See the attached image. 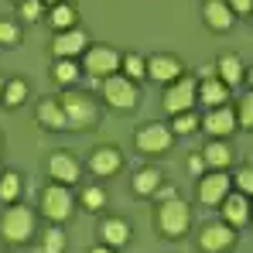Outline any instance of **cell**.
Returning a JSON list of instances; mask_svg holds the SVG:
<instances>
[{
    "instance_id": "83f0119b",
    "label": "cell",
    "mask_w": 253,
    "mask_h": 253,
    "mask_svg": "<svg viewBox=\"0 0 253 253\" xmlns=\"http://www.w3.org/2000/svg\"><path fill=\"white\" fill-rule=\"evenodd\" d=\"M124 69H126V79H130V83L147 76V62H144L140 55H126V58H124Z\"/></svg>"
},
{
    "instance_id": "7402d4cb",
    "label": "cell",
    "mask_w": 253,
    "mask_h": 253,
    "mask_svg": "<svg viewBox=\"0 0 253 253\" xmlns=\"http://www.w3.org/2000/svg\"><path fill=\"white\" fill-rule=\"evenodd\" d=\"M158 188H161V171L144 168V171L133 174V192H137V195H154Z\"/></svg>"
},
{
    "instance_id": "d590c367",
    "label": "cell",
    "mask_w": 253,
    "mask_h": 253,
    "mask_svg": "<svg viewBox=\"0 0 253 253\" xmlns=\"http://www.w3.org/2000/svg\"><path fill=\"white\" fill-rule=\"evenodd\" d=\"M226 3H229L233 14H250L253 10V0H226Z\"/></svg>"
},
{
    "instance_id": "b9f144b4",
    "label": "cell",
    "mask_w": 253,
    "mask_h": 253,
    "mask_svg": "<svg viewBox=\"0 0 253 253\" xmlns=\"http://www.w3.org/2000/svg\"><path fill=\"white\" fill-rule=\"evenodd\" d=\"M0 174H3V171H0Z\"/></svg>"
},
{
    "instance_id": "4dcf8cb0",
    "label": "cell",
    "mask_w": 253,
    "mask_h": 253,
    "mask_svg": "<svg viewBox=\"0 0 253 253\" xmlns=\"http://www.w3.org/2000/svg\"><path fill=\"white\" fill-rule=\"evenodd\" d=\"M17 14H21L24 21H42V14H44V3H42V0H21Z\"/></svg>"
},
{
    "instance_id": "52a82bcc",
    "label": "cell",
    "mask_w": 253,
    "mask_h": 253,
    "mask_svg": "<svg viewBox=\"0 0 253 253\" xmlns=\"http://www.w3.org/2000/svg\"><path fill=\"white\" fill-rule=\"evenodd\" d=\"M195 99H199V85H195L192 76L174 79V83L168 85V92H165V110H168V113H188Z\"/></svg>"
},
{
    "instance_id": "f35d334b",
    "label": "cell",
    "mask_w": 253,
    "mask_h": 253,
    "mask_svg": "<svg viewBox=\"0 0 253 253\" xmlns=\"http://www.w3.org/2000/svg\"><path fill=\"white\" fill-rule=\"evenodd\" d=\"M3 85H7V83H3V79H0V99H3Z\"/></svg>"
},
{
    "instance_id": "7bdbcfd3",
    "label": "cell",
    "mask_w": 253,
    "mask_h": 253,
    "mask_svg": "<svg viewBox=\"0 0 253 253\" xmlns=\"http://www.w3.org/2000/svg\"><path fill=\"white\" fill-rule=\"evenodd\" d=\"M17 3H21V0H17Z\"/></svg>"
},
{
    "instance_id": "60d3db41",
    "label": "cell",
    "mask_w": 253,
    "mask_h": 253,
    "mask_svg": "<svg viewBox=\"0 0 253 253\" xmlns=\"http://www.w3.org/2000/svg\"><path fill=\"white\" fill-rule=\"evenodd\" d=\"M247 79H250V83H253V69H250V76H247Z\"/></svg>"
},
{
    "instance_id": "44dd1931",
    "label": "cell",
    "mask_w": 253,
    "mask_h": 253,
    "mask_svg": "<svg viewBox=\"0 0 253 253\" xmlns=\"http://www.w3.org/2000/svg\"><path fill=\"white\" fill-rule=\"evenodd\" d=\"M215 72H219V79H222L226 85H240L243 76H247V72H243V62H240L236 55H222L219 65H215Z\"/></svg>"
},
{
    "instance_id": "e575fe53",
    "label": "cell",
    "mask_w": 253,
    "mask_h": 253,
    "mask_svg": "<svg viewBox=\"0 0 253 253\" xmlns=\"http://www.w3.org/2000/svg\"><path fill=\"white\" fill-rule=\"evenodd\" d=\"M236 185H240L243 192H253V165H250V168H240V171H236Z\"/></svg>"
},
{
    "instance_id": "ba28073f",
    "label": "cell",
    "mask_w": 253,
    "mask_h": 253,
    "mask_svg": "<svg viewBox=\"0 0 253 253\" xmlns=\"http://www.w3.org/2000/svg\"><path fill=\"white\" fill-rule=\"evenodd\" d=\"M137 147L144 154H165L171 147V130L165 124H147L137 130Z\"/></svg>"
},
{
    "instance_id": "277c9868",
    "label": "cell",
    "mask_w": 253,
    "mask_h": 253,
    "mask_svg": "<svg viewBox=\"0 0 253 253\" xmlns=\"http://www.w3.org/2000/svg\"><path fill=\"white\" fill-rule=\"evenodd\" d=\"M42 212L51 219V222H65V219L72 215V192H69L62 181L48 185V188L42 192Z\"/></svg>"
},
{
    "instance_id": "5b68a950",
    "label": "cell",
    "mask_w": 253,
    "mask_h": 253,
    "mask_svg": "<svg viewBox=\"0 0 253 253\" xmlns=\"http://www.w3.org/2000/svg\"><path fill=\"white\" fill-rule=\"evenodd\" d=\"M103 99L113 110H133L137 106V85L126 76H106L103 79Z\"/></svg>"
},
{
    "instance_id": "30bf717a",
    "label": "cell",
    "mask_w": 253,
    "mask_h": 253,
    "mask_svg": "<svg viewBox=\"0 0 253 253\" xmlns=\"http://www.w3.org/2000/svg\"><path fill=\"white\" fill-rule=\"evenodd\" d=\"M120 165H124V154H120L117 147H96L92 158H89V171H92L96 178H110V174H117Z\"/></svg>"
},
{
    "instance_id": "8992f818",
    "label": "cell",
    "mask_w": 253,
    "mask_h": 253,
    "mask_svg": "<svg viewBox=\"0 0 253 253\" xmlns=\"http://www.w3.org/2000/svg\"><path fill=\"white\" fill-rule=\"evenodd\" d=\"M120 55L110 48V44H96V48H85V72L96 76V79H106V76H117L120 69Z\"/></svg>"
},
{
    "instance_id": "1f68e13d",
    "label": "cell",
    "mask_w": 253,
    "mask_h": 253,
    "mask_svg": "<svg viewBox=\"0 0 253 253\" xmlns=\"http://www.w3.org/2000/svg\"><path fill=\"white\" fill-rule=\"evenodd\" d=\"M236 124L253 126V92H247V96L240 99V113H236Z\"/></svg>"
},
{
    "instance_id": "4316f807",
    "label": "cell",
    "mask_w": 253,
    "mask_h": 253,
    "mask_svg": "<svg viewBox=\"0 0 253 253\" xmlns=\"http://www.w3.org/2000/svg\"><path fill=\"white\" fill-rule=\"evenodd\" d=\"M17 195H21V178H17L14 171H3V174H0V199H3V202H14Z\"/></svg>"
},
{
    "instance_id": "2e32d148",
    "label": "cell",
    "mask_w": 253,
    "mask_h": 253,
    "mask_svg": "<svg viewBox=\"0 0 253 253\" xmlns=\"http://www.w3.org/2000/svg\"><path fill=\"white\" fill-rule=\"evenodd\" d=\"M38 124H44L48 130H69V117L62 110V99H44L38 106Z\"/></svg>"
},
{
    "instance_id": "cb8c5ba5",
    "label": "cell",
    "mask_w": 253,
    "mask_h": 253,
    "mask_svg": "<svg viewBox=\"0 0 253 253\" xmlns=\"http://www.w3.org/2000/svg\"><path fill=\"white\" fill-rule=\"evenodd\" d=\"M51 24H55L58 31H72V24H76V7H72V3H55Z\"/></svg>"
},
{
    "instance_id": "4fadbf2b",
    "label": "cell",
    "mask_w": 253,
    "mask_h": 253,
    "mask_svg": "<svg viewBox=\"0 0 253 253\" xmlns=\"http://www.w3.org/2000/svg\"><path fill=\"white\" fill-rule=\"evenodd\" d=\"M147 76H154L158 83H174V79H181V62L174 55H151L147 58Z\"/></svg>"
},
{
    "instance_id": "7a4b0ae2",
    "label": "cell",
    "mask_w": 253,
    "mask_h": 253,
    "mask_svg": "<svg viewBox=\"0 0 253 253\" xmlns=\"http://www.w3.org/2000/svg\"><path fill=\"white\" fill-rule=\"evenodd\" d=\"M62 110H65V117H69V126H72V130H89V126L99 120V106H96V99L85 96V92H76V89H69V92L62 96Z\"/></svg>"
},
{
    "instance_id": "8fae6325",
    "label": "cell",
    "mask_w": 253,
    "mask_h": 253,
    "mask_svg": "<svg viewBox=\"0 0 253 253\" xmlns=\"http://www.w3.org/2000/svg\"><path fill=\"white\" fill-rule=\"evenodd\" d=\"M226 195H229V178H226L222 171H212V174H206V178L199 181V199H202L206 206H222Z\"/></svg>"
},
{
    "instance_id": "e0dca14e",
    "label": "cell",
    "mask_w": 253,
    "mask_h": 253,
    "mask_svg": "<svg viewBox=\"0 0 253 253\" xmlns=\"http://www.w3.org/2000/svg\"><path fill=\"white\" fill-rule=\"evenodd\" d=\"M233 10H229V3L226 0H209L206 3V24H209L212 31H229L233 28Z\"/></svg>"
},
{
    "instance_id": "3957f363",
    "label": "cell",
    "mask_w": 253,
    "mask_h": 253,
    "mask_svg": "<svg viewBox=\"0 0 253 253\" xmlns=\"http://www.w3.org/2000/svg\"><path fill=\"white\" fill-rule=\"evenodd\" d=\"M35 233V212L31 209H7L0 215V236L7 243H28Z\"/></svg>"
},
{
    "instance_id": "9c48e42d",
    "label": "cell",
    "mask_w": 253,
    "mask_h": 253,
    "mask_svg": "<svg viewBox=\"0 0 253 253\" xmlns=\"http://www.w3.org/2000/svg\"><path fill=\"white\" fill-rule=\"evenodd\" d=\"M233 243H236V233H233V226H229V222L206 226V229H202V236H199V250H206V253H222V250H229Z\"/></svg>"
},
{
    "instance_id": "484cf974",
    "label": "cell",
    "mask_w": 253,
    "mask_h": 253,
    "mask_svg": "<svg viewBox=\"0 0 253 253\" xmlns=\"http://www.w3.org/2000/svg\"><path fill=\"white\" fill-rule=\"evenodd\" d=\"M24 96H28V83L24 79H10V83L3 85V103L7 106H21Z\"/></svg>"
},
{
    "instance_id": "7c38bea8",
    "label": "cell",
    "mask_w": 253,
    "mask_h": 253,
    "mask_svg": "<svg viewBox=\"0 0 253 253\" xmlns=\"http://www.w3.org/2000/svg\"><path fill=\"white\" fill-rule=\"evenodd\" d=\"M48 174L55 178V181H79V161L69 154V151H55L51 158H48Z\"/></svg>"
},
{
    "instance_id": "5bb4252c",
    "label": "cell",
    "mask_w": 253,
    "mask_h": 253,
    "mask_svg": "<svg viewBox=\"0 0 253 253\" xmlns=\"http://www.w3.org/2000/svg\"><path fill=\"white\" fill-rule=\"evenodd\" d=\"M85 44H89V42H85V35L72 28V31H58V35H55L51 51H55L58 58H76V55H83V51H85Z\"/></svg>"
},
{
    "instance_id": "f546056e",
    "label": "cell",
    "mask_w": 253,
    "mask_h": 253,
    "mask_svg": "<svg viewBox=\"0 0 253 253\" xmlns=\"http://www.w3.org/2000/svg\"><path fill=\"white\" fill-rule=\"evenodd\" d=\"M62 247H65V236H62V229H48L44 233V243L38 253H62Z\"/></svg>"
},
{
    "instance_id": "ac0fdd59",
    "label": "cell",
    "mask_w": 253,
    "mask_h": 253,
    "mask_svg": "<svg viewBox=\"0 0 253 253\" xmlns=\"http://www.w3.org/2000/svg\"><path fill=\"white\" fill-rule=\"evenodd\" d=\"M99 240L106 247H124L126 240H130V226H126L124 219H103L99 222Z\"/></svg>"
},
{
    "instance_id": "603a6c76",
    "label": "cell",
    "mask_w": 253,
    "mask_h": 253,
    "mask_svg": "<svg viewBox=\"0 0 253 253\" xmlns=\"http://www.w3.org/2000/svg\"><path fill=\"white\" fill-rule=\"evenodd\" d=\"M202 161H206L209 168H226V165L233 161V151H229L222 140H215V144H209V147L202 151Z\"/></svg>"
},
{
    "instance_id": "6da1fadb",
    "label": "cell",
    "mask_w": 253,
    "mask_h": 253,
    "mask_svg": "<svg viewBox=\"0 0 253 253\" xmlns=\"http://www.w3.org/2000/svg\"><path fill=\"white\" fill-rule=\"evenodd\" d=\"M192 226V209L181 202V199H165L158 206V229L168 236V240H181Z\"/></svg>"
},
{
    "instance_id": "f1b7e54d",
    "label": "cell",
    "mask_w": 253,
    "mask_h": 253,
    "mask_svg": "<svg viewBox=\"0 0 253 253\" xmlns=\"http://www.w3.org/2000/svg\"><path fill=\"white\" fill-rule=\"evenodd\" d=\"M174 133H195L199 130V117L195 113H174Z\"/></svg>"
},
{
    "instance_id": "d6986e66",
    "label": "cell",
    "mask_w": 253,
    "mask_h": 253,
    "mask_svg": "<svg viewBox=\"0 0 253 253\" xmlns=\"http://www.w3.org/2000/svg\"><path fill=\"white\" fill-rule=\"evenodd\" d=\"M226 96H229V85L222 83V79H215V76H212V79H202V85H199V99H202L206 106H212V110L222 106Z\"/></svg>"
},
{
    "instance_id": "d4e9b609",
    "label": "cell",
    "mask_w": 253,
    "mask_h": 253,
    "mask_svg": "<svg viewBox=\"0 0 253 253\" xmlns=\"http://www.w3.org/2000/svg\"><path fill=\"white\" fill-rule=\"evenodd\" d=\"M55 79H58L62 85H76V79H79L76 58H58V62H55Z\"/></svg>"
},
{
    "instance_id": "ab89813d",
    "label": "cell",
    "mask_w": 253,
    "mask_h": 253,
    "mask_svg": "<svg viewBox=\"0 0 253 253\" xmlns=\"http://www.w3.org/2000/svg\"><path fill=\"white\" fill-rule=\"evenodd\" d=\"M42 3H62V0H42Z\"/></svg>"
},
{
    "instance_id": "d6a6232c",
    "label": "cell",
    "mask_w": 253,
    "mask_h": 253,
    "mask_svg": "<svg viewBox=\"0 0 253 253\" xmlns=\"http://www.w3.org/2000/svg\"><path fill=\"white\" fill-rule=\"evenodd\" d=\"M83 202H85V209H103L106 206V192L103 188H85Z\"/></svg>"
},
{
    "instance_id": "9a60e30c",
    "label": "cell",
    "mask_w": 253,
    "mask_h": 253,
    "mask_svg": "<svg viewBox=\"0 0 253 253\" xmlns=\"http://www.w3.org/2000/svg\"><path fill=\"white\" fill-rule=\"evenodd\" d=\"M202 126L209 130L212 137H226V133L236 130V113L229 106H215V110H209V117L202 120Z\"/></svg>"
},
{
    "instance_id": "74e56055",
    "label": "cell",
    "mask_w": 253,
    "mask_h": 253,
    "mask_svg": "<svg viewBox=\"0 0 253 253\" xmlns=\"http://www.w3.org/2000/svg\"><path fill=\"white\" fill-rule=\"evenodd\" d=\"M92 253H113V247H106V243H99V247H92Z\"/></svg>"
},
{
    "instance_id": "ffe728a7",
    "label": "cell",
    "mask_w": 253,
    "mask_h": 253,
    "mask_svg": "<svg viewBox=\"0 0 253 253\" xmlns=\"http://www.w3.org/2000/svg\"><path fill=\"white\" fill-rule=\"evenodd\" d=\"M222 219H226L229 226H243V222L250 219L247 199H243V195H226V199H222Z\"/></svg>"
},
{
    "instance_id": "8d00e7d4",
    "label": "cell",
    "mask_w": 253,
    "mask_h": 253,
    "mask_svg": "<svg viewBox=\"0 0 253 253\" xmlns=\"http://www.w3.org/2000/svg\"><path fill=\"white\" fill-rule=\"evenodd\" d=\"M188 168H192V171H202V168H206V161H202V158H192V161H188Z\"/></svg>"
},
{
    "instance_id": "836d02e7",
    "label": "cell",
    "mask_w": 253,
    "mask_h": 253,
    "mask_svg": "<svg viewBox=\"0 0 253 253\" xmlns=\"http://www.w3.org/2000/svg\"><path fill=\"white\" fill-rule=\"evenodd\" d=\"M21 42V31H17V24H10V21H0V44H17Z\"/></svg>"
}]
</instances>
